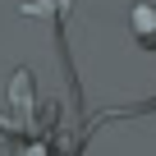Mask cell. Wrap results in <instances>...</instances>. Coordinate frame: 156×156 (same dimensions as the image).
I'll use <instances>...</instances> for the list:
<instances>
[{
  "mask_svg": "<svg viewBox=\"0 0 156 156\" xmlns=\"http://www.w3.org/2000/svg\"><path fill=\"white\" fill-rule=\"evenodd\" d=\"M133 32H138V41H151V46H156V9L138 5V9H133Z\"/></svg>",
  "mask_w": 156,
  "mask_h": 156,
  "instance_id": "6da1fadb",
  "label": "cell"
}]
</instances>
